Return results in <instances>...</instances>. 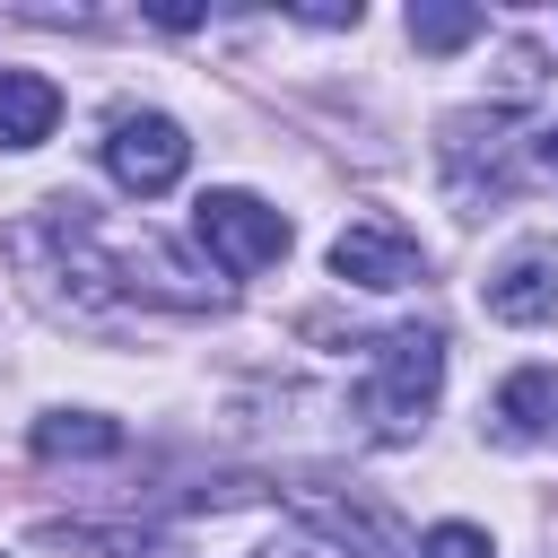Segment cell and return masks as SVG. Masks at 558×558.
<instances>
[{
  "label": "cell",
  "mask_w": 558,
  "mask_h": 558,
  "mask_svg": "<svg viewBox=\"0 0 558 558\" xmlns=\"http://www.w3.org/2000/svg\"><path fill=\"white\" fill-rule=\"evenodd\" d=\"M436 392H445V331L401 323V331H384L366 349V427L375 436H392V445L418 436L427 410H436Z\"/></svg>",
  "instance_id": "cell-1"
},
{
  "label": "cell",
  "mask_w": 558,
  "mask_h": 558,
  "mask_svg": "<svg viewBox=\"0 0 558 558\" xmlns=\"http://www.w3.org/2000/svg\"><path fill=\"white\" fill-rule=\"evenodd\" d=\"M192 235H201V253H209L227 279H253V270H279V262H288V218H279L262 192H201Z\"/></svg>",
  "instance_id": "cell-2"
},
{
  "label": "cell",
  "mask_w": 558,
  "mask_h": 558,
  "mask_svg": "<svg viewBox=\"0 0 558 558\" xmlns=\"http://www.w3.org/2000/svg\"><path fill=\"white\" fill-rule=\"evenodd\" d=\"M183 166H192V140H183L174 113H113V131H105V174H113L131 201L174 192Z\"/></svg>",
  "instance_id": "cell-3"
},
{
  "label": "cell",
  "mask_w": 558,
  "mask_h": 558,
  "mask_svg": "<svg viewBox=\"0 0 558 558\" xmlns=\"http://www.w3.org/2000/svg\"><path fill=\"white\" fill-rule=\"evenodd\" d=\"M331 279L392 296V288H418V279H427V253H418V235H410L392 209H366V218H349V227L331 235Z\"/></svg>",
  "instance_id": "cell-4"
},
{
  "label": "cell",
  "mask_w": 558,
  "mask_h": 558,
  "mask_svg": "<svg viewBox=\"0 0 558 558\" xmlns=\"http://www.w3.org/2000/svg\"><path fill=\"white\" fill-rule=\"evenodd\" d=\"M296 514L323 523V541H331L340 558H418V541L401 532V514L375 506L366 488H323V480H305V488H296Z\"/></svg>",
  "instance_id": "cell-5"
},
{
  "label": "cell",
  "mask_w": 558,
  "mask_h": 558,
  "mask_svg": "<svg viewBox=\"0 0 558 558\" xmlns=\"http://www.w3.org/2000/svg\"><path fill=\"white\" fill-rule=\"evenodd\" d=\"M488 314L497 323H514V331H541V323H558V244H514L497 270H488Z\"/></svg>",
  "instance_id": "cell-6"
},
{
  "label": "cell",
  "mask_w": 558,
  "mask_h": 558,
  "mask_svg": "<svg viewBox=\"0 0 558 558\" xmlns=\"http://www.w3.org/2000/svg\"><path fill=\"white\" fill-rule=\"evenodd\" d=\"M61 122V87L44 70H0V148H44Z\"/></svg>",
  "instance_id": "cell-7"
},
{
  "label": "cell",
  "mask_w": 558,
  "mask_h": 558,
  "mask_svg": "<svg viewBox=\"0 0 558 558\" xmlns=\"http://www.w3.org/2000/svg\"><path fill=\"white\" fill-rule=\"evenodd\" d=\"M549 418H558V384H549L541 366H523V375H514V384L497 392V427H506V436L523 445V436H541Z\"/></svg>",
  "instance_id": "cell-8"
},
{
  "label": "cell",
  "mask_w": 558,
  "mask_h": 558,
  "mask_svg": "<svg viewBox=\"0 0 558 558\" xmlns=\"http://www.w3.org/2000/svg\"><path fill=\"white\" fill-rule=\"evenodd\" d=\"M113 445H122V427L96 410H44L35 418V453H113Z\"/></svg>",
  "instance_id": "cell-9"
},
{
  "label": "cell",
  "mask_w": 558,
  "mask_h": 558,
  "mask_svg": "<svg viewBox=\"0 0 558 558\" xmlns=\"http://www.w3.org/2000/svg\"><path fill=\"white\" fill-rule=\"evenodd\" d=\"M480 9H453V0H418L410 9V44L418 52H462V44H480Z\"/></svg>",
  "instance_id": "cell-10"
},
{
  "label": "cell",
  "mask_w": 558,
  "mask_h": 558,
  "mask_svg": "<svg viewBox=\"0 0 558 558\" xmlns=\"http://www.w3.org/2000/svg\"><path fill=\"white\" fill-rule=\"evenodd\" d=\"M418 558H497V549L480 523H436V532H418Z\"/></svg>",
  "instance_id": "cell-11"
},
{
  "label": "cell",
  "mask_w": 558,
  "mask_h": 558,
  "mask_svg": "<svg viewBox=\"0 0 558 558\" xmlns=\"http://www.w3.org/2000/svg\"><path fill=\"white\" fill-rule=\"evenodd\" d=\"M532 166L558 183V122H541V131H532Z\"/></svg>",
  "instance_id": "cell-12"
},
{
  "label": "cell",
  "mask_w": 558,
  "mask_h": 558,
  "mask_svg": "<svg viewBox=\"0 0 558 558\" xmlns=\"http://www.w3.org/2000/svg\"><path fill=\"white\" fill-rule=\"evenodd\" d=\"M253 558H340L331 541H270V549H253Z\"/></svg>",
  "instance_id": "cell-13"
}]
</instances>
